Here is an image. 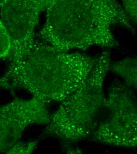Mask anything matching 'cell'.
<instances>
[{"label":"cell","mask_w":137,"mask_h":154,"mask_svg":"<svg viewBox=\"0 0 137 154\" xmlns=\"http://www.w3.org/2000/svg\"><path fill=\"white\" fill-rule=\"evenodd\" d=\"M48 0H0V16L11 40L10 65L18 63L31 49L35 30Z\"/></svg>","instance_id":"cell-5"},{"label":"cell","mask_w":137,"mask_h":154,"mask_svg":"<svg viewBox=\"0 0 137 154\" xmlns=\"http://www.w3.org/2000/svg\"><path fill=\"white\" fill-rule=\"evenodd\" d=\"M97 58L61 51L36 38L27 54L9 65L0 78V88L24 90L33 97L61 103L86 81Z\"/></svg>","instance_id":"cell-2"},{"label":"cell","mask_w":137,"mask_h":154,"mask_svg":"<svg viewBox=\"0 0 137 154\" xmlns=\"http://www.w3.org/2000/svg\"><path fill=\"white\" fill-rule=\"evenodd\" d=\"M110 65V54L104 51L97 58L85 83L50 115L43 135L72 142L91 136L99 124L98 115L103 107L104 82Z\"/></svg>","instance_id":"cell-3"},{"label":"cell","mask_w":137,"mask_h":154,"mask_svg":"<svg viewBox=\"0 0 137 154\" xmlns=\"http://www.w3.org/2000/svg\"><path fill=\"white\" fill-rule=\"evenodd\" d=\"M38 140L21 142L20 140L13 145L5 154H30L33 153L37 148Z\"/></svg>","instance_id":"cell-9"},{"label":"cell","mask_w":137,"mask_h":154,"mask_svg":"<svg viewBox=\"0 0 137 154\" xmlns=\"http://www.w3.org/2000/svg\"><path fill=\"white\" fill-rule=\"evenodd\" d=\"M109 71L121 77L127 86L137 89V58H127L114 63H111Z\"/></svg>","instance_id":"cell-7"},{"label":"cell","mask_w":137,"mask_h":154,"mask_svg":"<svg viewBox=\"0 0 137 154\" xmlns=\"http://www.w3.org/2000/svg\"><path fill=\"white\" fill-rule=\"evenodd\" d=\"M12 43L10 35L0 19V59L10 57Z\"/></svg>","instance_id":"cell-8"},{"label":"cell","mask_w":137,"mask_h":154,"mask_svg":"<svg viewBox=\"0 0 137 154\" xmlns=\"http://www.w3.org/2000/svg\"><path fill=\"white\" fill-rule=\"evenodd\" d=\"M38 39L59 51H85L92 46L116 48L112 27L132 30L117 0H48Z\"/></svg>","instance_id":"cell-1"},{"label":"cell","mask_w":137,"mask_h":154,"mask_svg":"<svg viewBox=\"0 0 137 154\" xmlns=\"http://www.w3.org/2000/svg\"><path fill=\"white\" fill-rule=\"evenodd\" d=\"M109 116L89 136L90 140L114 146L136 148L137 107L133 89L116 79L105 97Z\"/></svg>","instance_id":"cell-4"},{"label":"cell","mask_w":137,"mask_h":154,"mask_svg":"<svg viewBox=\"0 0 137 154\" xmlns=\"http://www.w3.org/2000/svg\"><path fill=\"white\" fill-rule=\"evenodd\" d=\"M123 10L130 21L137 23V0H122Z\"/></svg>","instance_id":"cell-10"},{"label":"cell","mask_w":137,"mask_h":154,"mask_svg":"<svg viewBox=\"0 0 137 154\" xmlns=\"http://www.w3.org/2000/svg\"><path fill=\"white\" fill-rule=\"evenodd\" d=\"M47 103L32 97L16 98L0 106V154L7 151L20 138L25 129L33 125H47L50 121Z\"/></svg>","instance_id":"cell-6"}]
</instances>
